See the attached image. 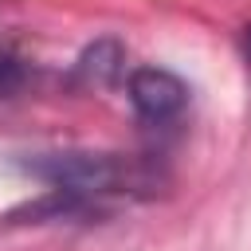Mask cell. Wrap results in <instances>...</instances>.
<instances>
[{
	"label": "cell",
	"mask_w": 251,
	"mask_h": 251,
	"mask_svg": "<svg viewBox=\"0 0 251 251\" xmlns=\"http://www.w3.org/2000/svg\"><path fill=\"white\" fill-rule=\"evenodd\" d=\"M122 71H126V47L118 39H94L75 63V78L82 86H94V90L114 86L122 78Z\"/></svg>",
	"instance_id": "obj_3"
},
{
	"label": "cell",
	"mask_w": 251,
	"mask_h": 251,
	"mask_svg": "<svg viewBox=\"0 0 251 251\" xmlns=\"http://www.w3.org/2000/svg\"><path fill=\"white\" fill-rule=\"evenodd\" d=\"M27 78H31L27 63L12 51H0V98H16L27 86Z\"/></svg>",
	"instance_id": "obj_4"
},
{
	"label": "cell",
	"mask_w": 251,
	"mask_h": 251,
	"mask_svg": "<svg viewBox=\"0 0 251 251\" xmlns=\"http://www.w3.org/2000/svg\"><path fill=\"white\" fill-rule=\"evenodd\" d=\"M243 59H247V71H251V27L243 31Z\"/></svg>",
	"instance_id": "obj_5"
},
{
	"label": "cell",
	"mask_w": 251,
	"mask_h": 251,
	"mask_svg": "<svg viewBox=\"0 0 251 251\" xmlns=\"http://www.w3.org/2000/svg\"><path fill=\"white\" fill-rule=\"evenodd\" d=\"M24 169L35 180L51 184L55 192H71V196H82V200L149 184V173L133 157H122V153H86V149L35 153V157L24 161Z\"/></svg>",
	"instance_id": "obj_1"
},
{
	"label": "cell",
	"mask_w": 251,
	"mask_h": 251,
	"mask_svg": "<svg viewBox=\"0 0 251 251\" xmlns=\"http://www.w3.org/2000/svg\"><path fill=\"white\" fill-rule=\"evenodd\" d=\"M129 102H133V110H137L141 122L165 126V122H176L188 110V86L173 71L141 67V71L129 75Z\"/></svg>",
	"instance_id": "obj_2"
}]
</instances>
